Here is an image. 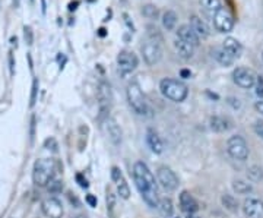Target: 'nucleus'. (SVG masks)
<instances>
[{"label":"nucleus","mask_w":263,"mask_h":218,"mask_svg":"<svg viewBox=\"0 0 263 218\" xmlns=\"http://www.w3.org/2000/svg\"><path fill=\"white\" fill-rule=\"evenodd\" d=\"M174 49L178 53V56L183 57V59H192L193 55H195V47L190 46V44H187V43H184L180 38L174 40Z\"/></svg>","instance_id":"nucleus-20"},{"label":"nucleus","mask_w":263,"mask_h":218,"mask_svg":"<svg viewBox=\"0 0 263 218\" xmlns=\"http://www.w3.org/2000/svg\"><path fill=\"white\" fill-rule=\"evenodd\" d=\"M41 3H43V13H46V1L41 0Z\"/></svg>","instance_id":"nucleus-48"},{"label":"nucleus","mask_w":263,"mask_h":218,"mask_svg":"<svg viewBox=\"0 0 263 218\" xmlns=\"http://www.w3.org/2000/svg\"><path fill=\"white\" fill-rule=\"evenodd\" d=\"M230 127H231V122L227 117H222V116H213V117H210V129L213 132L222 133V132H227Z\"/></svg>","instance_id":"nucleus-19"},{"label":"nucleus","mask_w":263,"mask_h":218,"mask_svg":"<svg viewBox=\"0 0 263 218\" xmlns=\"http://www.w3.org/2000/svg\"><path fill=\"white\" fill-rule=\"evenodd\" d=\"M180 208H181V211H184L189 216V214H195L199 210V204L189 192L184 190L180 195Z\"/></svg>","instance_id":"nucleus-15"},{"label":"nucleus","mask_w":263,"mask_h":218,"mask_svg":"<svg viewBox=\"0 0 263 218\" xmlns=\"http://www.w3.org/2000/svg\"><path fill=\"white\" fill-rule=\"evenodd\" d=\"M142 56H144V60L146 62V64L155 66L158 62L161 60V57H162V49H161L159 44L148 40L142 46Z\"/></svg>","instance_id":"nucleus-10"},{"label":"nucleus","mask_w":263,"mask_h":218,"mask_svg":"<svg viewBox=\"0 0 263 218\" xmlns=\"http://www.w3.org/2000/svg\"><path fill=\"white\" fill-rule=\"evenodd\" d=\"M187 218H202V217H198V216H193V214H189Z\"/></svg>","instance_id":"nucleus-50"},{"label":"nucleus","mask_w":263,"mask_h":218,"mask_svg":"<svg viewBox=\"0 0 263 218\" xmlns=\"http://www.w3.org/2000/svg\"><path fill=\"white\" fill-rule=\"evenodd\" d=\"M213 25L219 32H231L234 28V18L227 9H219L213 16Z\"/></svg>","instance_id":"nucleus-9"},{"label":"nucleus","mask_w":263,"mask_h":218,"mask_svg":"<svg viewBox=\"0 0 263 218\" xmlns=\"http://www.w3.org/2000/svg\"><path fill=\"white\" fill-rule=\"evenodd\" d=\"M233 78H234V82H235L238 87H241V88H244V90H249V88H252V87H255L258 76H256V73H255L252 69L240 66V67L234 69Z\"/></svg>","instance_id":"nucleus-7"},{"label":"nucleus","mask_w":263,"mask_h":218,"mask_svg":"<svg viewBox=\"0 0 263 218\" xmlns=\"http://www.w3.org/2000/svg\"><path fill=\"white\" fill-rule=\"evenodd\" d=\"M76 180L79 182L81 187H88V182H87V179H84L82 174H76Z\"/></svg>","instance_id":"nucleus-40"},{"label":"nucleus","mask_w":263,"mask_h":218,"mask_svg":"<svg viewBox=\"0 0 263 218\" xmlns=\"http://www.w3.org/2000/svg\"><path fill=\"white\" fill-rule=\"evenodd\" d=\"M138 64H139L138 56L130 50H121L117 56V66H118L121 76L130 75L138 67Z\"/></svg>","instance_id":"nucleus-6"},{"label":"nucleus","mask_w":263,"mask_h":218,"mask_svg":"<svg viewBox=\"0 0 263 218\" xmlns=\"http://www.w3.org/2000/svg\"><path fill=\"white\" fill-rule=\"evenodd\" d=\"M98 35H100V37H105V35H107L105 28H100V30H98Z\"/></svg>","instance_id":"nucleus-47"},{"label":"nucleus","mask_w":263,"mask_h":218,"mask_svg":"<svg viewBox=\"0 0 263 218\" xmlns=\"http://www.w3.org/2000/svg\"><path fill=\"white\" fill-rule=\"evenodd\" d=\"M47 189H49V192L53 193V195H56V193H60L61 192V189H63V183L60 182V180H50V183L47 185Z\"/></svg>","instance_id":"nucleus-32"},{"label":"nucleus","mask_w":263,"mask_h":218,"mask_svg":"<svg viewBox=\"0 0 263 218\" xmlns=\"http://www.w3.org/2000/svg\"><path fill=\"white\" fill-rule=\"evenodd\" d=\"M262 57H263V55H262Z\"/></svg>","instance_id":"nucleus-53"},{"label":"nucleus","mask_w":263,"mask_h":218,"mask_svg":"<svg viewBox=\"0 0 263 218\" xmlns=\"http://www.w3.org/2000/svg\"><path fill=\"white\" fill-rule=\"evenodd\" d=\"M180 75H181V78H186V79H187V78H190V76H192V72H190V70H187V69H183V70L180 72Z\"/></svg>","instance_id":"nucleus-44"},{"label":"nucleus","mask_w":263,"mask_h":218,"mask_svg":"<svg viewBox=\"0 0 263 218\" xmlns=\"http://www.w3.org/2000/svg\"><path fill=\"white\" fill-rule=\"evenodd\" d=\"M146 142H148L149 148L152 150V153L161 154L164 151V144H162L161 138L158 136L157 132L154 129H151V127L146 130Z\"/></svg>","instance_id":"nucleus-17"},{"label":"nucleus","mask_w":263,"mask_h":218,"mask_svg":"<svg viewBox=\"0 0 263 218\" xmlns=\"http://www.w3.org/2000/svg\"><path fill=\"white\" fill-rule=\"evenodd\" d=\"M159 90L161 94L174 101V103H181L187 98L189 94V88L184 82L178 81V79H173V78H165L159 82Z\"/></svg>","instance_id":"nucleus-2"},{"label":"nucleus","mask_w":263,"mask_h":218,"mask_svg":"<svg viewBox=\"0 0 263 218\" xmlns=\"http://www.w3.org/2000/svg\"><path fill=\"white\" fill-rule=\"evenodd\" d=\"M190 27H192V30L196 32V35L199 37V38H205V37H208L209 35V27H208V24L202 19V18H199L198 15H192L190 16V24H189Z\"/></svg>","instance_id":"nucleus-16"},{"label":"nucleus","mask_w":263,"mask_h":218,"mask_svg":"<svg viewBox=\"0 0 263 218\" xmlns=\"http://www.w3.org/2000/svg\"><path fill=\"white\" fill-rule=\"evenodd\" d=\"M157 177L158 183L167 192H173V190H175L178 187V177L168 167H159L157 171Z\"/></svg>","instance_id":"nucleus-8"},{"label":"nucleus","mask_w":263,"mask_h":218,"mask_svg":"<svg viewBox=\"0 0 263 218\" xmlns=\"http://www.w3.org/2000/svg\"><path fill=\"white\" fill-rule=\"evenodd\" d=\"M212 57L222 66H231L234 63V57L230 55L224 47H219V49H213L212 50Z\"/></svg>","instance_id":"nucleus-21"},{"label":"nucleus","mask_w":263,"mask_h":218,"mask_svg":"<svg viewBox=\"0 0 263 218\" xmlns=\"http://www.w3.org/2000/svg\"><path fill=\"white\" fill-rule=\"evenodd\" d=\"M67 198H69V201H70V204H72V205H73L75 208H78V207L81 205V202H79V199H78V198H76V196H75V195H73L72 192H69V193H67Z\"/></svg>","instance_id":"nucleus-38"},{"label":"nucleus","mask_w":263,"mask_h":218,"mask_svg":"<svg viewBox=\"0 0 263 218\" xmlns=\"http://www.w3.org/2000/svg\"><path fill=\"white\" fill-rule=\"evenodd\" d=\"M255 132L258 133V136H261L263 139V122L259 120V122L255 123Z\"/></svg>","instance_id":"nucleus-39"},{"label":"nucleus","mask_w":263,"mask_h":218,"mask_svg":"<svg viewBox=\"0 0 263 218\" xmlns=\"http://www.w3.org/2000/svg\"><path fill=\"white\" fill-rule=\"evenodd\" d=\"M161 21H162V27L167 31H174L177 27V22H178V16L174 10H165Z\"/></svg>","instance_id":"nucleus-22"},{"label":"nucleus","mask_w":263,"mask_h":218,"mask_svg":"<svg viewBox=\"0 0 263 218\" xmlns=\"http://www.w3.org/2000/svg\"><path fill=\"white\" fill-rule=\"evenodd\" d=\"M24 37H25V43L28 46H32V43H34V34H32L31 27H24Z\"/></svg>","instance_id":"nucleus-33"},{"label":"nucleus","mask_w":263,"mask_h":218,"mask_svg":"<svg viewBox=\"0 0 263 218\" xmlns=\"http://www.w3.org/2000/svg\"><path fill=\"white\" fill-rule=\"evenodd\" d=\"M116 205V198H114V193L111 192V189L107 190V208L111 211Z\"/></svg>","instance_id":"nucleus-35"},{"label":"nucleus","mask_w":263,"mask_h":218,"mask_svg":"<svg viewBox=\"0 0 263 218\" xmlns=\"http://www.w3.org/2000/svg\"><path fill=\"white\" fill-rule=\"evenodd\" d=\"M146 30H148V38H149V41H152V43H157V44H159V46H161V43L164 41L161 31L158 30L155 25H148V27H146Z\"/></svg>","instance_id":"nucleus-29"},{"label":"nucleus","mask_w":263,"mask_h":218,"mask_svg":"<svg viewBox=\"0 0 263 218\" xmlns=\"http://www.w3.org/2000/svg\"><path fill=\"white\" fill-rule=\"evenodd\" d=\"M75 218H88L87 216H84V214H81V216H78V217H75Z\"/></svg>","instance_id":"nucleus-51"},{"label":"nucleus","mask_w":263,"mask_h":218,"mask_svg":"<svg viewBox=\"0 0 263 218\" xmlns=\"http://www.w3.org/2000/svg\"><path fill=\"white\" fill-rule=\"evenodd\" d=\"M255 87H256V95L263 98V76H258V78H256Z\"/></svg>","instance_id":"nucleus-36"},{"label":"nucleus","mask_w":263,"mask_h":218,"mask_svg":"<svg viewBox=\"0 0 263 218\" xmlns=\"http://www.w3.org/2000/svg\"><path fill=\"white\" fill-rule=\"evenodd\" d=\"M121 177H123V176H121V171H120L117 167H113V168H111V179H113L114 182H118Z\"/></svg>","instance_id":"nucleus-37"},{"label":"nucleus","mask_w":263,"mask_h":218,"mask_svg":"<svg viewBox=\"0 0 263 218\" xmlns=\"http://www.w3.org/2000/svg\"><path fill=\"white\" fill-rule=\"evenodd\" d=\"M87 202L91 205V207H97V198L94 195H88L87 196Z\"/></svg>","instance_id":"nucleus-41"},{"label":"nucleus","mask_w":263,"mask_h":218,"mask_svg":"<svg viewBox=\"0 0 263 218\" xmlns=\"http://www.w3.org/2000/svg\"><path fill=\"white\" fill-rule=\"evenodd\" d=\"M9 63H10V73L13 75V73H15V62H13V56H12V53L9 55Z\"/></svg>","instance_id":"nucleus-42"},{"label":"nucleus","mask_w":263,"mask_h":218,"mask_svg":"<svg viewBox=\"0 0 263 218\" xmlns=\"http://www.w3.org/2000/svg\"><path fill=\"white\" fill-rule=\"evenodd\" d=\"M244 214L249 218H263V202L261 199L249 198L244 201Z\"/></svg>","instance_id":"nucleus-14"},{"label":"nucleus","mask_w":263,"mask_h":218,"mask_svg":"<svg viewBox=\"0 0 263 218\" xmlns=\"http://www.w3.org/2000/svg\"><path fill=\"white\" fill-rule=\"evenodd\" d=\"M107 130H108V135H110V139L118 145L121 142V130L118 127V125L113 120V119H108L107 120Z\"/></svg>","instance_id":"nucleus-23"},{"label":"nucleus","mask_w":263,"mask_h":218,"mask_svg":"<svg viewBox=\"0 0 263 218\" xmlns=\"http://www.w3.org/2000/svg\"><path fill=\"white\" fill-rule=\"evenodd\" d=\"M142 15L148 19H152V21H157L159 18V9H158L155 4H145L142 7Z\"/></svg>","instance_id":"nucleus-28"},{"label":"nucleus","mask_w":263,"mask_h":218,"mask_svg":"<svg viewBox=\"0 0 263 218\" xmlns=\"http://www.w3.org/2000/svg\"><path fill=\"white\" fill-rule=\"evenodd\" d=\"M126 95H127V101H129V106L132 107V110L141 116L146 114L148 113V104H146V100H145V95L142 93V88L141 85L136 82V81H132L129 85H127V90H126Z\"/></svg>","instance_id":"nucleus-4"},{"label":"nucleus","mask_w":263,"mask_h":218,"mask_svg":"<svg viewBox=\"0 0 263 218\" xmlns=\"http://www.w3.org/2000/svg\"><path fill=\"white\" fill-rule=\"evenodd\" d=\"M98 100H100V119H103L107 116V113L110 111V104H111V90L110 85L101 82L98 87Z\"/></svg>","instance_id":"nucleus-12"},{"label":"nucleus","mask_w":263,"mask_h":218,"mask_svg":"<svg viewBox=\"0 0 263 218\" xmlns=\"http://www.w3.org/2000/svg\"><path fill=\"white\" fill-rule=\"evenodd\" d=\"M222 47H224L230 55L233 56L234 59H235V57H240L241 53H243V46H241L240 41H238L237 38H234V37H227V38L224 40Z\"/></svg>","instance_id":"nucleus-18"},{"label":"nucleus","mask_w":263,"mask_h":218,"mask_svg":"<svg viewBox=\"0 0 263 218\" xmlns=\"http://www.w3.org/2000/svg\"><path fill=\"white\" fill-rule=\"evenodd\" d=\"M31 1H34V0H31Z\"/></svg>","instance_id":"nucleus-52"},{"label":"nucleus","mask_w":263,"mask_h":218,"mask_svg":"<svg viewBox=\"0 0 263 218\" xmlns=\"http://www.w3.org/2000/svg\"><path fill=\"white\" fill-rule=\"evenodd\" d=\"M227 151L228 154L234 158V160H240L244 161L249 157V147L247 142L244 141V138H241L240 135L231 136L227 142Z\"/></svg>","instance_id":"nucleus-5"},{"label":"nucleus","mask_w":263,"mask_h":218,"mask_svg":"<svg viewBox=\"0 0 263 218\" xmlns=\"http://www.w3.org/2000/svg\"><path fill=\"white\" fill-rule=\"evenodd\" d=\"M37 93H38V79H34V82H32V93H31V103H29L31 107H34V104L37 101Z\"/></svg>","instance_id":"nucleus-34"},{"label":"nucleus","mask_w":263,"mask_h":218,"mask_svg":"<svg viewBox=\"0 0 263 218\" xmlns=\"http://www.w3.org/2000/svg\"><path fill=\"white\" fill-rule=\"evenodd\" d=\"M117 192H118V196L123 198V199H129L130 196V189H129V185L126 183V180L121 177L118 182H117Z\"/></svg>","instance_id":"nucleus-30"},{"label":"nucleus","mask_w":263,"mask_h":218,"mask_svg":"<svg viewBox=\"0 0 263 218\" xmlns=\"http://www.w3.org/2000/svg\"><path fill=\"white\" fill-rule=\"evenodd\" d=\"M247 177L250 182H259L263 179V170L258 165H253L247 170Z\"/></svg>","instance_id":"nucleus-31"},{"label":"nucleus","mask_w":263,"mask_h":218,"mask_svg":"<svg viewBox=\"0 0 263 218\" xmlns=\"http://www.w3.org/2000/svg\"><path fill=\"white\" fill-rule=\"evenodd\" d=\"M123 18H124V21H126V24H127V27H129V28H130L132 31H135V27H133V22H130V19H129V16H127L126 13H124V15H123Z\"/></svg>","instance_id":"nucleus-43"},{"label":"nucleus","mask_w":263,"mask_h":218,"mask_svg":"<svg viewBox=\"0 0 263 218\" xmlns=\"http://www.w3.org/2000/svg\"><path fill=\"white\" fill-rule=\"evenodd\" d=\"M201 6L210 16H213L219 9H222V4L219 0H201Z\"/></svg>","instance_id":"nucleus-24"},{"label":"nucleus","mask_w":263,"mask_h":218,"mask_svg":"<svg viewBox=\"0 0 263 218\" xmlns=\"http://www.w3.org/2000/svg\"><path fill=\"white\" fill-rule=\"evenodd\" d=\"M78 4H79V1H72V3L69 4V10H70V12H72V10H75Z\"/></svg>","instance_id":"nucleus-46"},{"label":"nucleus","mask_w":263,"mask_h":218,"mask_svg":"<svg viewBox=\"0 0 263 218\" xmlns=\"http://www.w3.org/2000/svg\"><path fill=\"white\" fill-rule=\"evenodd\" d=\"M177 38L183 40L184 43L193 46L195 49L201 44V38L196 35V32L192 30V27L189 24H184V25H180L178 30H177Z\"/></svg>","instance_id":"nucleus-13"},{"label":"nucleus","mask_w":263,"mask_h":218,"mask_svg":"<svg viewBox=\"0 0 263 218\" xmlns=\"http://www.w3.org/2000/svg\"><path fill=\"white\" fill-rule=\"evenodd\" d=\"M41 210L44 213V216L49 218H61L64 211H63V205L57 198H47L43 201L41 204Z\"/></svg>","instance_id":"nucleus-11"},{"label":"nucleus","mask_w":263,"mask_h":218,"mask_svg":"<svg viewBox=\"0 0 263 218\" xmlns=\"http://www.w3.org/2000/svg\"><path fill=\"white\" fill-rule=\"evenodd\" d=\"M233 189H234V192H237L238 195H247V193L252 192L253 187H252L250 183H247V182H244V180H234Z\"/></svg>","instance_id":"nucleus-26"},{"label":"nucleus","mask_w":263,"mask_h":218,"mask_svg":"<svg viewBox=\"0 0 263 218\" xmlns=\"http://www.w3.org/2000/svg\"><path fill=\"white\" fill-rule=\"evenodd\" d=\"M157 208L161 211V214L165 216V217H171L173 213H174L173 202H171V199H168V198H162V199H159Z\"/></svg>","instance_id":"nucleus-25"},{"label":"nucleus","mask_w":263,"mask_h":218,"mask_svg":"<svg viewBox=\"0 0 263 218\" xmlns=\"http://www.w3.org/2000/svg\"><path fill=\"white\" fill-rule=\"evenodd\" d=\"M221 202L228 211H231V213H237L238 211V202L233 195H224L221 198Z\"/></svg>","instance_id":"nucleus-27"},{"label":"nucleus","mask_w":263,"mask_h":218,"mask_svg":"<svg viewBox=\"0 0 263 218\" xmlns=\"http://www.w3.org/2000/svg\"><path fill=\"white\" fill-rule=\"evenodd\" d=\"M133 179H135L136 187L141 192V195L144 196L145 202L149 207L157 208L158 202H159L157 182H155L154 174L148 168V165L142 163V161L135 163V165H133Z\"/></svg>","instance_id":"nucleus-1"},{"label":"nucleus","mask_w":263,"mask_h":218,"mask_svg":"<svg viewBox=\"0 0 263 218\" xmlns=\"http://www.w3.org/2000/svg\"><path fill=\"white\" fill-rule=\"evenodd\" d=\"M255 107H256V110H258V113H261V114L263 116V100H261V101H258Z\"/></svg>","instance_id":"nucleus-45"},{"label":"nucleus","mask_w":263,"mask_h":218,"mask_svg":"<svg viewBox=\"0 0 263 218\" xmlns=\"http://www.w3.org/2000/svg\"><path fill=\"white\" fill-rule=\"evenodd\" d=\"M19 3H21V0H13V4H15V7H18V6H19Z\"/></svg>","instance_id":"nucleus-49"},{"label":"nucleus","mask_w":263,"mask_h":218,"mask_svg":"<svg viewBox=\"0 0 263 218\" xmlns=\"http://www.w3.org/2000/svg\"><path fill=\"white\" fill-rule=\"evenodd\" d=\"M54 170H56V164L52 158H41L37 160L34 164V170H32V180L37 186L44 187L53 180L54 176Z\"/></svg>","instance_id":"nucleus-3"}]
</instances>
